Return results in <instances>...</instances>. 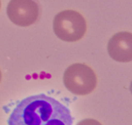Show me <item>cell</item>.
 <instances>
[{
  "label": "cell",
  "instance_id": "obj_1",
  "mask_svg": "<svg viewBox=\"0 0 132 125\" xmlns=\"http://www.w3.org/2000/svg\"><path fill=\"white\" fill-rule=\"evenodd\" d=\"M67 106L54 98L40 94L21 100L8 118V125H72Z\"/></svg>",
  "mask_w": 132,
  "mask_h": 125
},
{
  "label": "cell",
  "instance_id": "obj_2",
  "mask_svg": "<svg viewBox=\"0 0 132 125\" xmlns=\"http://www.w3.org/2000/svg\"><path fill=\"white\" fill-rule=\"evenodd\" d=\"M53 32L60 40L74 42L81 40L87 30L84 17L74 10H64L53 19Z\"/></svg>",
  "mask_w": 132,
  "mask_h": 125
},
{
  "label": "cell",
  "instance_id": "obj_3",
  "mask_svg": "<svg viewBox=\"0 0 132 125\" xmlns=\"http://www.w3.org/2000/svg\"><path fill=\"white\" fill-rule=\"evenodd\" d=\"M63 83L66 88L75 95H87L97 86V76L89 66L75 63L65 70Z\"/></svg>",
  "mask_w": 132,
  "mask_h": 125
},
{
  "label": "cell",
  "instance_id": "obj_4",
  "mask_svg": "<svg viewBox=\"0 0 132 125\" xmlns=\"http://www.w3.org/2000/svg\"><path fill=\"white\" fill-rule=\"evenodd\" d=\"M13 24L26 27L34 24L39 16V6L34 0H11L6 8Z\"/></svg>",
  "mask_w": 132,
  "mask_h": 125
},
{
  "label": "cell",
  "instance_id": "obj_5",
  "mask_svg": "<svg viewBox=\"0 0 132 125\" xmlns=\"http://www.w3.org/2000/svg\"><path fill=\"white\" fill-rule=\"evenodd\" d=\"M108 52L110 58L119 62L132 60V34L128 32H119L110 39Z\"/></svg>",
  "mask_w": 132,
  "mask_h": 125
},
{
  "label": "cell",
  "instance_id": "obj_6",
  "mask_svg": "<svg viewBox=\"0 0 132 125\" xmlns=\"http://www.w3.org/2000/svg\"><path fill=\"white\" fill-rule=\"evenodd\" d=\"M77 125H102L99 121L94 119H84L82 121H79Z\"/></svg>",
  "mask_w": 132,
  "mask_h": 125
},
{
  "label": "cell",
  "instance_id": "obj_7",
  "mask_svg": "<svg viewBox=\"0 0 132 125\" xmlns=\"http://www.w3.org/2000/svg\"><path fill=\"white\" fill-rule=\"evenodd\" d=\"M1 79H2V73H1V70H0V82H1Z\"/></svg>",
  "mask_w": 132,
  "mask_h": 125
},
{
  "label": "cell",
  "instance_id": "obj_8",
  "mask_svg": "<svg viewBox=\"0 0 132 125\" xmlns=\"http://www.w3.org/2000/svg\"><path fill=\"white\" fill-rule=\"evenodd\" d=\"M0 8H1V0H0Z\"/></svg>",
  "mask_w": 132,
  "mask_h": 125
}]
</instances>
